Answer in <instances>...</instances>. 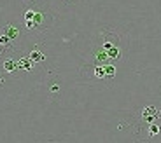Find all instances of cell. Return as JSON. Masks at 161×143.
Listing matches in <instances>:
<instances>
[{"label": "cell", "instance_id": "7a4b0ae2", "mask_svg": "<svg viewBox=\"0 0 161 143\" xmlns=\"http://www.w3.org/2000/svg\"><path fill=\"white\" fill-rule=\"evenodd\" d=\"M80 72H82V77L91 84H98V82L109 84V79H107V75H105V65L86 63L84 66L80 68Z\"/></svg>", "mask_w": 161, "mask_h": 143}, {"label": "cell", "instance_id": "5b68a950", "mask_svg": "<svg viewBox=\"0 0 161 143\" xmlns=\"http://www.w3.org/2000/svg\"><path fill=\"white\" fill-rule=\"evenodd\" d=\"M12 40L9 39L7 35H0V56L2 54H5V52H9V51H12V44H11Z\"/></svg>", "mask_w": 161, "mask_h": 143}, {"label": "cell", "instance_id": "52a82bcc", "mask_svg": "<svg viewBox=\"0 0 161 143\" xmlns=\"http://www.w3.org/2000/svg\"><path fill=\"white\" fill-rule=\"evenodd\" d=\"M2 68H4V72H7V73H12V72L18 68V61H14L12 58H7V60H4V63H2Z\"/></svg>", "mask_w": 161, "mask_h": 143}, {"label": "cell", "instance_id": "30bf717a", "mask_svg": "<svg viewBox=\"0 0 161 143\" xmlns=\"http://www.w3.org/2000/svg\"><path fill=\"white\" fill-rule=\"evenodd\" d=\"M25 26H26V30H35V23H33V19H25Z\"/></svg>", "mask_w": 161, "mask_h": 143}, {"label": "cell", "instance_id": "9c48e42d", "mask_svg": "<svg viewBox=\"0 0 161 143\" xmlns=\"http://www.w3.org/2000/svg\"><path fill=\"white\" fill-rule=\"evenodd\" d=\"M28 58L33 61V63H39V61H44V54L39 51V49H33L32 52L28 54Z\"/></svg>", "mask_w": 161, "mask_h": 143}, {"label": "cell", "instance_id": "277c9868", "mask_svg": "<svg viewBox=\"0 0 161 143\" xmlns=\"http://www.w3.org/2000/svg\"><path fill=\"white\" fill-rule=\"evenodd\" d=\"M161 133V122H153V124H147V127H145V135H147V138H154V136H158Z\"/></svg>", "mask_w": 161, "mask_h": 143}, {"label": "cell", "instance_id": "6da1fadb", "mask_svg": "<svg viewBox=\"0 0 161 143\" xmlns=\"http://www.w3.org/2000/svg\"><path fill=\"white\" fill-rule=\"evenodd\" d=\"M93 45L102 49L107 54L110 63L117 66L125 61L126 52H128V35L116 28H105L98 33V42Z\"/></svg>", "mask_w": 161, "mask_h": 143}, {"label": "cell", "instance_id": "8fae6325", "mask_svg": "<svg viewBox=\"0 0 161 143\" xmlns=\"http://www.w3.org/2000/svg\"><path fill=\"white\" fill-rule=\"evenodd\" d=\"M58 91H60V86H58L56 82L51 84V93H58Z\"/></svg>", "mask_w": 161, "mask_h": 143}, {"label": "cell", "instance_id": "8992f818", "mask_svg": "<svg viewBox=\"0 0 161 143\" xmlns=\"http://www.w3.org/2000/svg\"><path fill=\"white\" fill-rule=\"evenodd\" d=\"M4 30H5L4 35H7L11 40H14V39H18V37H19V30H18L16 24H5Z\"/></svg>", "mask_w": 161, "mask_h": 143}, {"label": "cell", "instance_id": "7c38bea8", "mask_svg": "<svg viewBox=\"0 0 161 143\" xmlns=\"http://www.w3.org/2000/svg\"><path fill=\"white\" fill-rule=\"evenodd\" d=\"M65 4H70V2H75V0H63Z\"/></svg>", "mask_w": 161, "mask_h": 143}, {"label": "cell", "instance_id": "4fadbf2b", "mask_svg": "<svg viewBox=\"0 0 161 143\" xmlns=\"http://www.w3.org/2000/svg\"><path fill=\"white\" fill-rule=\"evenodd\" d=\"M32 2H35V0H32Z\"/></svg>", "mask_w": 161, "mask_h": 143}, {"label": "cell", "instance_id": "3957f363", "mask_svg": "<svg viewBox=\"0 0 161 143\" xmlns=\"http://www.w3.org/2000/svg\"><path fill=\"white\" fill-rule=\"evenodd\" d=\"M161 119V110L153 105L149 107H144L140 110V120H144L145 124H153V122H158Z\"/></svg>", "mask_w": 161, "mask_h": 143}, {"label": "cell", "instance_id": "ba28073f", "mask_svg": "<svg viewBox=\"0 0 161 143\" xmlns=\"http://www.w3.org/2000/svg\"><path fill=\"white\" fill-rule=\"evenodd\" d=\"M32 66H33V61L30 60L28 56H26V58H21V60L18 61V68H21L23 72H30Z\"/></svg>", "mask_w": 161, "mask_h": 143}]
</instances>
